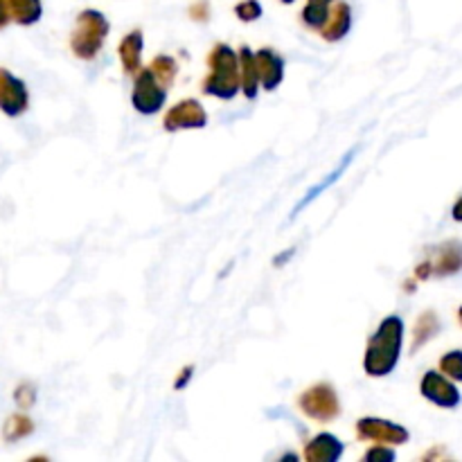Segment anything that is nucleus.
I'll return each mask as SVG.
<instances>
[{"mask_svg":"<svg viewBox=\"0 0 462 462\" xmlns=\"http://www.w3.org/2000/svg\"><path fill=\"white\" fill-rule=\"evenodd\" d=\"M454 219L456 221H462V199L454 206Z\"/></svg>","mask_w":462,"mask_h":462,"instance_id":"a878e982","label":"nucleus"},{"mask_svg":"<svg viewBox=\"0 0 462 462\" xmlns=\"http://www.w3.org/2000/svg\"><path fill=\"white\" fill-rule=\"evenodd\" d=\"M9 12H7V0H0V27L7 25Z\"/></svg>","mask_w":462,"mask_h":462,"instance_id":"393cba45","label":"nucleus"},{"mask_svg":"<svg viewBox=\"0 0 462 462\" xmlns=\"http://www.w3.org/2000/svg\"><path fill=\"white\" fill-rule=\"evenodd\" d=\"M149 70H152L153 77H156V79L167 88V86L174 81L179 68H176V61L171 57H156L152 61V66H149Z\"/></svg>","mask_w":462,"mask_h":462,"instance_id":"f3484780","label":"nucleus"},{"mask_svg":"<svg viewBox=\"0 0 462 462\" xmlns=\"http://www.w3.org/2000/svg\"><path fill=\"white\" fill-rule=\"evenodd\" d=\"M422 395L427 397L433 404L442 406V409H456L460 404V393L454 383L447 377H442L440 373H427L422 379V386H420Z\"/></svg>","mask_w":462,"mask_h":462,"instance_id":"6e6552de","label":"nucleus"},{"mask_svg":"<svg viewBox=\"0 0 462 462\" xmlns=\"http://www.w3.org/2000/svg\"><path fill=\"white\" fill-rule=\"evenodd\" d=\"M140 57H143V32H131L120 43V59L126 72L140 70Z\"/></svg>","mask_w":462,"mask_h":462,"instance_id":"4468645a","label":"nucleus"},{"mask_svg":"<svg viewBox=\"0 0 462 462\" xmlns=\"http://www.w3.org/2000/svg\"><path fill=\"white\" fill-rule=\"evenodd\" d=\"M356 433L361 440L382 442V445H404L409 440V431L400 424L386 422L379 418H364L356 424Z\"/></svg>","mask_w":462,"mask_h":462,"instance_id":"423d86ee","label":"nucleus"},{"mask_svg":"<svg viewBox=\"0 0 462 462\" xmlns=\"http://www.w3.org/2000/svg\"><path fill=\"white\" fill-rule=\"evenodd\" d=\"M192 374H194V368H192V365H188V368H185L183 373H180V377L176 379V383H174L176 391H183V388L188 386L189 379H192Z\"/></svg>","mask_w":462,"mask_h":462,"instance_id":"b1692460","label":"nucleus"},{"mask_svg":"<svg viewBox=\"0 0 462 462\" xmlns=\"http://www.w3.org/2000/svg\"><path fill=\"white\" fill-rule=\"evenodd\" d=\"M235 14H237L239 21L253 23L257 18H262V5L257 0H242V3L235 7Z\"/></svg>","mask_w":462,"mask_h":462,"instance_id":"aec40b11","label":"nucleus"},{"mask_svg":"<svg viewBox=\"0 0 462 462\" xmlns=\"http://www.w3.org/2000/svg\"><path fill=\"white\" fill-rule=\"evenodd\" d=\"M167 99V88L161 84V81L153 77V72L143 70L135 79L134 86V95H131V102H134V108L143 116H153L162 108Z\"/></svg>","mask_w":462,"mask_h":462,"instance_id":"39448f33","label":"nucleus"},{"mask_svg":"<svg viewBox=\"0 0 462 462\" xmlns=\"http://www.w3.org/2000/svg\"><path fill=\"white\" fill-rule=\"evenodd\" d=\"M365 462H393L395 460V451L388 449V447H374L365 454Z\"/></svg>","mask_w":462,"mask_h":462,"instance_id":"4be33fe9","label":"nucleus"},{"mask_svg":"<svg viewBox=\"0 0 462 462\" xmlns=\"http://www.w3.org/2000/svg\"><path fill=\"white\" fill-rule=\"evenodd\" d=\"M298 404L316 422H332L334 418L341 415V404H338L337 393H334V388L329 383H316V386H311L305 395H300Z\"/></svg>","mask_w":462,"mask_h":462,"instance_id":"20e7f679","label":"nucleus"},{"mask_svg":"<svg viewBox=\"0 0 462 462\" xmlns=\"http://www.w3.org/2000/svg\"><path fill=\"white\" fill-rule=\"evenodd\" d=\"M350 27H352L350 5L343 3V0H334L328 21H325V25L320 27V34H323L329 43H337V41L346 39Z\"/></svg>","mask_w":462,"mask_h":462,"instance_id":"9b49d317","label":"nucleus"},{"mask_svg":"<svg viewBox=\"0 0 462 462\" xmlns=\"http://www.w3.org/2000/svg\"><path fill=\"white\" fill-rule=\"evenodd\" d=\"M343 442L332 433H320L307 445L305 458L310 462H337L343 456Z\"/></svg>","mask_w":462,"mask_h":462,"instance_id":"f8f14e48","label":"nucleus"},{"mask_svg":"<svg viewBox=\"0 0 462 462\" xmlns=\"http://www.w3.org/2000/svg\"><path fill=\"white\" fill-rule=\"evenodd\" d=\"M460 320H462V310H460Z\"/></svg>","mask_w":462,"mask_h":462,"instance_id":"cd10ccee","label":"nucleus"},{"mask_svg":"<svg viewBox=\"0 0 462 462\" xmlns=\"http://www.w3.org/2000/svg\"><path fill=\"white\" fill-rule=\"evenodd\" d=\"M0 108L16 117L27 108V88L7 70H0Z\"/></svg>","mask_w":462,"mask_h":462,"instance_id":"1a4fd4ad","label":"nucleus"},{"mask_svg":"<svg viewBox=\"0 0 462 462\" xmlns=\"http://www.w3.org/2000/svg\"><path fill=\"white\" fill-rule=\"evenodd\" d=\"M282 3L284 5H293V3H296V0H282Z\"/></svg>","mask_w":462,"mask_h":462,"instance_id":"bb28decb","label":"nucleus"},{"mask_svg":"<svg viewBox=\"0 0 462 462\" xmlns=\"http://www.w3.org/2000/svg\"><path fill=\"white\" fill-rule=\"evenodd\" d=\"M440 370L454 382H462V352H449L447 356H442L440 361Z\"/></svg>","mask_w":462,"mask_h":462,"instance_id":"6ab92c4d","label":"nucleus"},{"mask_svg":"<svg viewBox=\"0 0 462 462\" xmlns=\"http://www.w3.org/2000/svg\"><path fill=\"white\" fill-rule=\"evenodd\" d=\"M32 431H34V424L25 415H14L5 424V440H21V438L30 436Z\"/></svg>","mask_w":462,"mask_h":462,"instance_id":"a211bd4d","label":"nucleus"},{"mask_svg":"<svg viewBox=\"0 0 462 462\" xmlns=\"http://www.w3.org/2000/svg\"><path fill=\"white\" fill-rule=\"evenodd\" d=\"M34 397H36L34 388H32V386H21L16 391V404L21 406V409H30V406L34 404Z\"/></svg>","mask_w":462,"mask_h":462,"instance_id":"5701e85b","label":"nucleus"},{"mask_svg":"<svg viewBox=\"0 0 462 462\" xmlns=\"http://www.w3.org/2000/svg\"><path fill=\"white\" fill-rule=\"evenodd\" d=\"M7 12L18 25H34L41 18V0H7Z\"/></svg>","mask_w":462,"mask_h":462,"instance_id":"2eb2a0df","label":"nucleus"},{"mask_svg":"<svg viewBox=\"0 0 462 462\" xmlns=\"http://www.w3.org/2000/svg\"><path fill=\"white\" fill-rule=\"evenodd\" d=\"M108 36V21L104 18V14L95 12V9H86L77 16L75 30L70 36V48L84 61L97 57V52L102 50L104 39Z\"/></svg>","mask_w":462,"mask_h":462,"instance_id":"7ed1b4c3","label":"nucleus"},{"mask_svg":"<svg viewBox=\"0 0 462 462\" xmlns=\"http://www.w3.org/2000/svg\"><path fill=\"white\" fill-rule=\"evenodd\" d=\"M257 77L264 90H275L284 79V59L275 50L264 48L255 54Z\"/></svg>","mask_w":462,"mask_h":462,"instance_id":"9d476101","label":"nucleus"},{"mask_svg":"<svg viewBox=\"0 0 462 462\" xmlns=\"http://www.w3.org/2000/svg\"><path fill=\"white\" fill-rule=\"evenodd\" d=\"M242 88L239 79V57L228 48L219 43L210 54V75L203 81V90L212 97L233 99Z\"/></svg>","mask_w":462,"mask_h":462,"instance_id":"f03ea898","label":"nucleus"},{"mask_svg":"<svg viewBox=\"0 0 462 462\" xmlns=\"http://www.w3.org/2000/svg\"><path fill=\"white\" fill-rule=\"evenodd\" d=\"M347 162H350V156H347V158H346V162H343V165H341V167H338V170H337V171H334V174H332V176H329V179H325V180H323V183H320V185H316V188H314V189H311V192H310V194H307V197H305V199H302V201H300V203H298V208H296V210H302V208H305V206H307V203H310V201H311V199H314V197H319V194H320V192H323V189H325V188H328V185H332V183H334V180H337V179H338V176H341V171H343V170H346V167H347Z\"/></svg>","mask_w":462,"mask_h":462,"instance_id":"412c9836","label":"nucleus"},{"mask_svg":"<svg viewBox=\"0 0 462 462\" xmlns=\"http://www.w3.org/2000/svg\"><path fill=\"white\" fill-rule=\"evenodd\" d=\"M334 0H307L305 9H302V23L311 30H319L325 25L329 16V9H332Z\"/></svg>","mask_w":462,"mask_h":462,"instance_id":"dca6fc26","label":"nucleus"},{"mask_svg":"<svg viewBox=\"0 0 462 462\" xmlns=\"http://www.w3.org/2000/svg\"><path fill=\"white\" fill-rule=\"evenodd\" d=\"M206 108H203L197 99H183V102L176 104L174 108H170V113L165 116V129H201V126H206Z\"/></svg>","mask_w":462,"mask_h":462,"instance_id":"0eeeda50","label":"nucleus"},{"mask_svg":"<svg viewBox=\"0 0 462 462\" xmlns=\"http://www.w3.org/2000/svg\"><path fill=\"white\" fill-rule=\"evenodd\" d=\"M404 343V320L400 316H388L377 332L373 334L365 350L364 368L370 377H386L395 370Z\"/></svg>","mask_w":462,"mask_h":462,"instance_id":"f257e3e1","label":"nucleus"},{"mask_svg":"<svg viewBox=\"0 0 462 462\" xmlns=\"http://www.w3.org/2000/svg\"><path fill=\"white\" fill-rule=\"evenodd\" d=\"M239 79H242V90L248 99H255L257 88H260V77H257L255 54L248 48L239 52Z\"/></svg>","mask_w":462,"mask_h":462,"instance_id":"ddd939ff","label":"nucleus"}]
</instances>
